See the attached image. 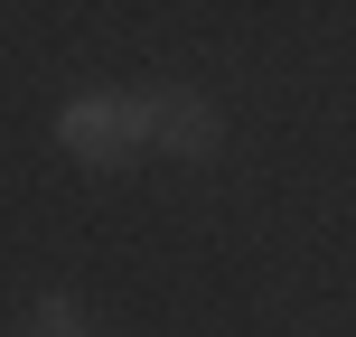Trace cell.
I'll use <instances>...</instances> for the list:
<instances>
[{
  "label": "cell",
  "instance_id": "obj_2",
  "mask_svg": "<svg viewBox=\"0 0 356 337\" xmlns=\"http://www.w3.org/2000/svg\"><path fill=\"white\" fill-rule=\"evenodd\" d=\"M216 141H225V122H216L207 94L150 85V150H169V160H216Z\"/></svg>",
  "mask_w": 356,
  "mask_h": 337
},
{
  "label": "cell",
  "instance_id": "obj_3",
  "mask_svg": "<svg viewBox=\"0 0 356 337\" xmlns=\"http://www.w3.org/2000/svg\"><path fill=\"white\" fill-rule=\"evenodd\" d=\"M29 337H85V300L75 290H38L29 300Z\"/></svg>",
  "mask_w": 356,
  "mask_h": 337
},
{
  "label": "cell",
  "instance_id": "obj_1",
  "mask_svg": "<svg viewBox=\"0 0 356 337\" xmlns=\"http://www.w3.org/2000/svg\"><path fill=\"white\" fill-rule=\"evenodd\" d=\"M56 150H75L85 169H131L150 150V85L141 94H75L56 113Z\"/></svg>",
  "mask_w": 356,
  "mask_h": 337
}]
</instances>
